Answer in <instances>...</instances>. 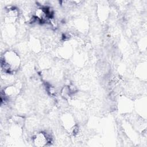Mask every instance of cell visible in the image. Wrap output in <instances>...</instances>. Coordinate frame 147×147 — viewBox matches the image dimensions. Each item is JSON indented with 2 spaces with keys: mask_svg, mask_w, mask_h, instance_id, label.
<instances>
[{
  "mask_svg": "<svg viewBox=\"0 0 147 147\" xmlns=\"http://www.w3.org/2000/svg\"><path fill=\"white\" fill-rule=\"evenodd\" d=\"M34 142L37 146H44L47 143L48 139L43 133H38L34 137Z\"/></svg>",
  "mask_w": 147,
  "mask_h": 147,
  "instance_id": "cell-2",
  "label": "cell"
},
{
  "mask_svg": "<svg viewBox=\"0 0 147 147\" xmlns=\"http://www.w3.org/2000/svg\"><path fill=\"white\" fill-rule=\"evenodd\" d=\"M20 63V58L17 54L13 51H8L3 55L2 66L6 71L10 72L18 68Z\"/></svg>",
  "mask_w": 147,
  "mask_h": 147,
  "instance_id": "cell-1",
  "label": "cell"
}]
</instances>
